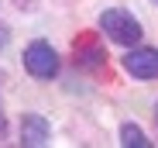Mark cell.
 Here are the masks:
<instances>
[{"label": "cell", "instance_id": "1", "mask_svg": "<svg viewBox=\"0 0 158 148\" xmlns=\"http://www.w3.org/2000/svg\"><path fill=\"white\" fill-rule=\"evenodd\" d=\"M100 31L107 35L110 41H117V45H138L141 41V21L131 14V11H124V7H107L100 14Z\"/></svg>", "mask_w": 158, "mask_h": 148}, {"label": "cell", "instance_id": "2", "mask_svg": "<svg viewBox=\"0 0 158 148\" xmlns=\"http://www.w3.org/2000/svg\"><path fill=\"white\" fill-rule=\"evenodd\" d=\"M24 69L31 72L35 79H52L59 72V55L48 41H31L24 48Z\"/></svg>", "mask_w": 158, "mask_h": 148}, {"label": "cell", "instance_id": "3", "mask_svg": "<svg viewBox=\"0 0 158 148\" xmlns=\"http://www.w3.org/2000/svg\"><path fill=\"white\" fill-rule=\"evenodd\" d=\"M124 69L134 79H158V52L144 45H131V52L124 55Z\"/></svg>", "mask_w": 158, "mask_h": 148}, {"label": "cell", "instance_id": "4", "mask_svg": "<svg viewBox=\"0 0 158 148\" xmlns=\"http://www.w3.org/2000/svg\"><path fill=\"white\" fill-rule=\"evenodd\" d=\"M48 134H52V124H48L41 114H24V121H21V141L28 145V148L48 145Z\"/></svg>", "mask_w": 158, "mask_h": 148}, {"label": "cell", "instance_id": "5", "mask_svg": "<svg viewBox=\"0 0 158 148\" xmlns=\"http://www.w3.org/2000/svg\"><path fill=\"white\" fill-rule=\"evenodd\" d=\"M120 145H124V148H148L151 141H148V134H144L138 124H124V128H120Z\"/></svg>", "mask_w": 158, "mask_h": 148}, {"label": "cell", "instance_id": "6", "mask_svg": "<svg viewBox=\"0 0 158 148\" xmlns=\"http://www.w3.org/2000/svg\"><path fill=\"white\" fill-rule=\"evenodd\" d=\"M155 121H158V104H155Z\"/></svg>", "mask_w": 158, "mask_h": 148}, {"label": "cell", "instance_id": "7", "mask_svg": "<svg viewBox=\"0 0 158 148\" xmlns=\"http://www.w3.org/2000/svg\"><path fill=\"white\" fill-rule=\"evenodd\" d=\"M151 4H155V7H158V0H151Z\"/></svg>", "mask_w": 158, "mask_h": 148}]
</instances>
